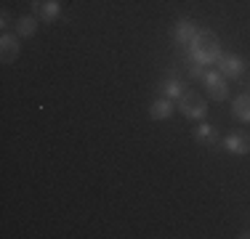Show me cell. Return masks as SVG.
<instances>
[{
  "mask_svg": "<svg viewBox=\"0 0 250 239\" xmlns=\"http://www.w3.org/2000/svg\"><path fill=\"white\" fill-rule=\"evenodd\" d=\"M192 64H200V67H210L221 59V43H218V35L210 32V29H200L197 38L192 40V45L187 48Z\"/></svg>",
  "mask_w": 250,
  "mask_h": 239,
  "instance_id": "obj_1",
  "label": "cell"
},
{
  "mask_svg": "<svg viewBox=\"0 0 250 239\" xmlns=\"http://www.w3.org/2000/svg\"><path fill=\"white\" fill-rule=\"evenodd\" d=\"M176 106H178V112H181L187 120H202L208 115V104H205V99H202L197 91H184L181 99L176 101Z\"/></svg>",
  "mask_w": 250,
  "mask_h": 239,
  "instance_id": "obj_2",
  "label": "cell"
},
{
  "mask_svg": "<svg viewBox=\"0 0 250 239\" xmlns=\"http://www.w3.org/2000/svg\"><path fill=\"white\" fill-rule=\"evenodd\" d=\"M200 80H202V85H205V91H208V96H210L213 101H224L226 96H229V85H226V77L221 75V72L208 67L200 75Z\"/></svg>",
  "mask_w": 250,
  "mask_h": 239,
  "instance_id": "obj_3",
  "label": "cell"
},
{
  "mask_svg": "<svg viewBox=\"0 0 250 239\" xmlns=\"http://www.w3.org/2000/svg\"><path fill=\"white\" fill-rule=\"evenodd\" d=\"M218 72H221L224 77H229V80H234V77H240L242 72H245V61H242V56H237V53H221V59H218Z\"/></svg>",
  "mask_w": 250,
  "mask_h": 239,
  "instance_id": "obj_4",
  "label": "cell"
},
{
  "mask_svg": "<svg viewBox=\"0 0 250 239\" xmlns=\"http://www.w3.org/2000/svg\"><path fill=\"white\" fill-rule=\"evenodd\" d=\"M32 11L40 21H56L62 16V3L59 0H32Z\"/></svg>",
  "mask_w": 250,
  "mask_h": 239,
  "instance_id": "obj_5",
  "label": "cell"
},
{
  "mask_svg": "<svg viewBox=\"0 0 250 239\" xmlns=\"http://www.w3.org/2000/svg\"><path fill=\"white\" fill-rule=\"evenodd\" d=\"M21 53V45H19V35H8L5 32L0 38V61L3 64H14Z\"/></svg>",
  "mask_w": 250,
  "mask_h": 239,
  "instance_id": "obj_6",
  "label": "cell"
},
{
  "mask_svg": "<svg viewBox=\"0 0 250 239\" xmlns=\"http://www.w3.org/2000/svg\"><path fill=\"white\" fill-rule=\"evenodd\" d=\"M224 152L234 154V157H245V154H250V136H245V133H229L224 139Z\"/></svg>",
  "mask_w": 250,
  "mask_h": 239,
  "instance_id": "obj_7",
  "label": "cell"
},
{
  "mask_svg": "<svg viewBox=\"0 0 250 239\" xmlns=\"http://www.w3.org/2000/svg\"><path fill=\"white\" fill-rule=\"evenodd\" d=\"M197 24H194L192 19H181L176 24V29H173V38H176V43L178 45H184V48H189L192 45V40L197 38Z\"/></svg>",
  "mask_w": 250,
  "mask_h": 239,
  "instance_id": "obj_8",
  "label": "cell"
},
{
  "mask_svg": "<svg viewBox=\"0 0 250 239\" xmlns=\"http://www.w3.org/2000/svg\"><path fill=\"white\" fill-rule=\"evenodd\" d=\"M173 112H176V101H173V99H168V96H160V99L149 106V117H152V120H157V122L168 120L170 115H173Z\"/></svg>",
  "mask_w": 250,
  "mask_h": 239,
  "instance_id": "obj_9",
  "label": "cell"
},
{
  "mask_svg": "<svg viewBox=\"0 0 250 239\" xmlns=\"http://www.w3.org/2000/svg\"><path fill=\"white\" fill-rule=\"evenodd\" d=\"M184 91H187V88H184V82L178 80V77H165V80L160 82V93L168 96V99H173V101L181 99Z\"/></svg>",
  "mask_w": 250,
  "mask_h": 239,
  "instance_id": "obj_10",
  "label": "cell"
},
{
  "mask_svg": "<svg viewBox=\"0 0 250 239\" xmlns=\"http://www.w3.org/2000/svg\"><path fill=\"white\" fill-rule=\"evenodd\" d=\"M231 112H234V117L240 120V122L250 125V93H242L234 99V104H231Z\"/></svg>",
  "mask_w": 250,
  "mask_h": 239,
  "instance_id": "obj_11",
  "label": "cell"
},
{
  "mask_svg": "<svg viewBox=\"0 0 250 239\" xmlns=\"http://www.w3.org/2000/svg\"><path fill=\"white\" fill-rule=\"evenodd\" d=\"M35 32H38V19H35V16H21V19H16V35H19V38H32Z\"/></svg>",
  "mask_w": 250,
  "mask_h": 239,
  "instance_id": "obj_12",
  "label": "cell"
},
{
  "mask_svg": "<svg viewBox=\"0 0 250 239\" xmlns=\"http://www.w3.org/2000/svg\"><path fill=\"white\" fill-rule=\"evenodd\" d=\"M194 139H197L200 143H216L218 133H216V128H213L210 122H200L197 130H194Z\"/></svg>",
  "mask_w": 250,
  "mask_h": 239,
  "instance_id": "obj_13",
  "label": "cell"
},
{
  "mask_svg": "<svg viewBox=\"0 0 250 239\" xmlns=\"http://www.w3.org/2000/svg\"><path fill=\"white\" fill-rule=\"evenodd\" d=\"M0 19H3V21H0V27H3V29L11 24V21H8V19H11V16H8V11H3V14H0Z\"/></svg>",
  "mask_w": 250,
  "mask_h": 239,
  "instance_id": "obj_14",
  "label": "cell"
},
{
  "mask_svg": "<svg viewBox=\"0 0 250 239\" xmlns=\"http://www.w3.org/2000/svg\"><path fill=\"white\" fill-rule=\"evenodd\" d=\"M240 237H245V239H250V231H242V234Z\"/></svg>",
  "mask_w": 250,
  "mask_h": 239,
  "instance_id": "obj_15",
  "label": "cell"
}]
</instances>
